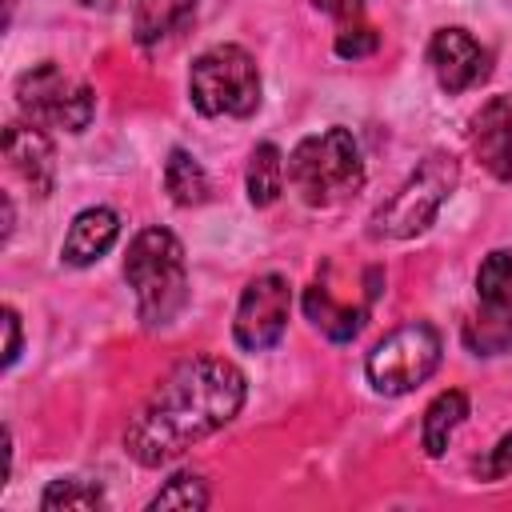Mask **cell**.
Returning a JSON list of instances; mask_svg holds the SVG:
<instances>
[{"label": "cell", "mask_w": 512, "mask_h": 512, "mask_svg": "<svg viewBox=\"0 0 512 512\" xmlns=\"http://www.w3.org/2000/svg\"><path fill=\"white\" fill-rule=\"evenodd\" d=\"M116 236H120V216L112 208H104V204L84 208L68 224V236L60 244V260L72 268H88L116 244Z\"/></svg>", "instance_id": "obj_12"}, {"label": "cell", "mask_w": 512, "mask_h": 512, "mask_svg": "<svg viewBox=\"0 0 512 512\" xmlns=\"http://www.w3.org/2000/svg\"><path fill=\"white\" fill-rule=\"evenodd\" d=\"M288 312H292V288L280 272H264L248 280L236 304V320H232L236 344L244 352H268L272 344H280L288 328Z\"/></svg>", "instance_id": "obj_8"}, {"label": "cell", "mask_w": 512, "mask_h": 512, "mask_svg": "<svg viewBox=\"0 0 512 512\" xmlns=\"http://www.w3.org/2000/svg\"><path fill=\"white\" fill-rule=\"evenodd\" d=\"M300 304H304V316L312 320V328L324 332V336L336 340V344L356 340L360 328H364V316H368V304H364V308H352V304L344 308V304H336V300L328 296L324 284H308L304 296H300Z\"/></svg>", "instance_id": "obj_14"}, {"label": "cell", "mask_w": 512, "mask_h": 512, "mask_svg": "<svg viewBox=\"0 0 512 512\" xmlns=\"http://www.w3.org/2000/svg\"><path fill=\"white\" fill-rule=\"evenodd\" d=\"M124 280L136 296V316L148 332L168 328L188 304V264L176 232L152 224L140 228L124 256Z\"/></svg>", "instance_id": "obj_2"}, {"label": "cell", "mask_w": 512, "mask_h": 512, "mask_svg": "<svg viewBox=\"0 0 512 512\" xmlns=\"http://www.w3.org/2000/svg\"><path fill=\"white\" fill-rule=\"evenodd\" d=\"M164 188L168 196L180 204V208H192V204H204L208 200V172L200 168V160L184 148H172L168 152V164H164Z\"/></svg>", "instance_id": "obj_18"}, {"label": "cell", "mask_w": 512, "mask_h": 512, "mask_svg": "<svg viewBox=\"0 0 512 512\" xmlns=\"http://www.w3.org/2000/svg\"><path fill=\"white\" fill-rule=\"evenodd\" d=\"M380 44V36L368 28V24H348L344 32H336V56L340 60H360V56H372Z\"/></svg>", "instance_id": "obj_22"}, {"label": "cell", "mask_w": 512, "mask_h": 512, "mask_svg": "<svg viewBox=\"0 0 512 512\" xmlns=\"http://www.w3.org/2000/svg\"><path fill=\"white\" fill-rule=\"evenodd\" d=\"M464 416H468V396H464L460 388L440 392V396L424 408V432H420L424 452H428V456H444V448H448L452 432L464 424Z\"/></svg>", "instance_id": "obj_16"}, {"label": "cell", "mask_w": 512, "mask_h": 512, "mask_svg": "<svg viewBox=\"0 0 512 512\" xmlns=\"http://www.w3.org/2000/svg\"><path fill=\"white\" fill-rule=\"evenodd\" d=\"M476 472H480L484 480H504V476H512V432H504V436L496 440V448L476 464Z\"/></svg>", "instance_id": "obj_23"}, {"label": "cell", "mask_w": 512, "mask_h": 512, "mask_svg": "<svg viewBox=\"0 0 512 512\" xmlns=\"http://www.w3.org/2000/svg\"><path fill=\"white\" fill-rule=\"evenodd\" d=\"M288 184L308 208H332L356 196L364 188V156L356 136L340 124L304 136L288 152Z\"/></svg>", "instance_id": "obj_3"}, {"label": "cell", "mask_w": 512, "mask_h": 512, "mask_svg": "<svg viewBox=\"0 0 512 512\" xmlns=\"http://www.w3.org/2000/svg\"><path fill=\"white\" fill-rule=\"evenodd\" d=\"M4 156L12 164V172L44 200L56 188V148L48 140V132L32 120H12L4 128Z\"/></svg>", "instance_id": "obj_10"}, {"label": "cell", "mask_w": 512, "mask_h": 512, "mask_svg": "<svg viewBox=\"0 0 512 512\" xmlns=\"http://www.w3.org/2000/svg\"><path fill=\"white\" fill-rule=\"evenodd\" d=\"M248 380L232 360L192 356L180 360L124 428V452L140 468H160L188 452L196 440L232 424L244 408Z\"/></svg>", "instance_id": "obj_1"}, {"label": "cell", "mask_w": 512, "mask_h": 512, "mask_svg": "<svg viewBox=\"0 0 512 512\" xmlns=\"http://www.w3.org/2000/svg\"><path fill=\"white\" fill-rule=\"evenodd\" d=\"M16 104L40 128L84 132L96 116V96L84 80L68 76L56 60H40L16 76Z\"/></svg>", "instance_id": "obj_7"}, {"label": "cell", "mask_w": 512, "mask_h": 512, "mask_svg": "<svg viewBox=\"0 0 512 512\" xmlns=\"http://www.w3.org/2000/svg\"><path fill=\"white\" fill-rule=\"evenodd\" d=\"M460 184V160L452 152H428L408 180L372 212L368 220V236L372 240H408L420 236L436 212L444 208V200L456 192Z\"/></svg>", "instance_id": "obj_4"}, {"label": "cell", "mask_w": 512, "mask_h": 512, "mask_svg": "<svg viewBox=\"0 0 512 512\" xmlns=\"http://www.w3.org/2000/svg\"><path fill=\"white\" fill-rule=\"evenodd\" d=\"M188 96L200 116H252L260 108V68L240 44H212L192 60Z\"/></svg>", "instance_id": "obj_5"}, {"label": "cell", "mask_w": 512, "mask_h": 512, "mask_svg": "<svg viewBox=\"0 0 512 512\" xmlns=\"http://www.w3.org/2000/svg\"><path fill=\"white\" fill-rule=\"evenodd\" d=\"M212 504V492H208V484H204V476H196V472H176L152 500H148V508L152 512H160V508H184V512H200V508H208Z\"/></svg>", "instance_id": "obj_20"}, {"label": "cell", "mask_w": 512, "mask_h": 512, "mask_svg": "<svg viewBox=\"0 0 512 512\" xmlns=\"http://www.w3.org/2000/svg\"><path fill=\"white\" fill-rule=\"evenodd\" d=\"M196 20V0H136L132 4V40L144 52L172 44Z\"/></svg>", "instance_id": "obj_13"}, {"label": "cell", "mask_w": 512, "mask_h": 512, "mask_svg": "<svg viewBox=\"0 0 512 512\" xmlns=\"http://www.w3.org/2000/svg\"><path fill=\"white\" fill-rule=\"evenodd\" d=\"M472 148L496 180H512V96H492L472 116Z\"/></svg>", "instance_id": "obj_11"}, {"label": "cell", "mask_w": 512, "mask_h": 512, "mask_svg": "<svg viewBox=\"0 0 512 512\" xmlns=\"http://www.w3.org/2000/svg\"><path fill=\"white\" fill-rule=\"evenodd\" d=\"M12 220H16V208H12V200L4 196V244H8V236H12Z\"/></svg>", "instance_id": "obj_26"}, {"label": "cell", "mask_w": 512, "mask_h": 512, "mask_svg": "<svg viewBox=\"0 0 512 512\" xmlns=\"http://www.w3.org/2000/svg\"><path fill=\"white\" fill-rule=\"evenodd\" d=\"M476 296L484 312H512V252L492 248L476 268Z\"/></svg>", "instance_id": "obj_17"}, {"label": "cell", "mask_w": 512, "mask_h": 512, "mask_svg": "<svg viewBox=\"0 0 512 512\" xmlns=\"http://www.w3.org/2000/svg\"><path fill=\"white\" fill-rule=\"evenodd\" d=\"M4 316V368H12L16 364V356H20V316H16V308H4L0 312Z\"/></svg>", "instance_id": "obj_24"}, {"label": "cell", "mask_w": 512, "mask_h": 512, "mask_svg": "<svg viewBox=\"0 0 512 512\" xmlns=\"http://www.w3.org/2000/svg\"><path fill=\"white\" fill-rule=\"evenodd\" d=\"M428 64L436 72V84L448 96L468 92L480 80H488V48H480V40L464 28H440L428 40Z\"/></svg>", "instance_id": "obj_9"}, {"label": "cell", "mask_w": 512, "mask_h": 512, "mask_svg": "<svg viewBox=\"0 0 512 512\" xmlns=\"http://www.w3.org/2000/svg\"><path fill=\"white\" fill-rule=\"evenodd\" d=\"M360 4H364V0H316V8H324V12H332V16H356Z\"/></svg>", "instance_id": "obj_25"}, {"label": "cell", "mask_w": 512, "mask_h": 512, "mask_svg": "<svg viewBox=\"0 0 512 512\" xmlns=\"http://www.w3.org/2000/svg\"><path fill=\"white\" fill-rule=\"evenodd\" d=\"M104 488L96 480H80V476H64V480H52L40 496V508L44 512H60V508H80V512H92V508H104Z\"/></svg>", "instance_id": "obj_19"}, {"label": "cell", "mask_w": 512, "mask_h": 512, "mask_svg": "<svg viewBox=\"0 0 512 512\" xmlns=\"http://www.w3.org/2000/svg\"><path fill=\"white\" fill-rule=\"evenodd\" d=\"M84 8H96V12H108V8H116L120 0H80Z\"/></svg>", "instance_id": "obj_27"}, {"label": "cell", "mask_w": 512, "mask_h": 512, "mask_svg": "<svg viewBox=\"0 0 512 512\" xmlns=\"http://www.w3.org/2000/svg\"><path fill=\"white\" fill-rule=\"evenodd\" d=\"M464 340L472 352H508L512 348V312H484L464 328Z\"/></svg>", "instance_id": "obj_21"}, {"label": "cell", "mask_w": 512, "mask_h": 512, "mask_svg": "<svg viewBox=\"0 0 512 512\" xmlns=\"http://www.w3.org/2000/svg\"><path fill=\"white\" fill-rule=\"evenodd\" d=\"M284 176H288V160H284V152H280L272 140L256 144L252 156H248V176H244L252 208H268V204H276L280 192H284Z\"/></svg>", "instance_id": "obj_15"}, {"label": "cell", "mask_w": 512, "mask_h": 512, "mask_svg": "<svg viewBox=\"0 0 512 512\" xmlns=\"http://www.w3.org/2000/svg\"><path fill=\"white\" fill-rule=\"evenodd\" d=\"M440 356H444V340H440L436 324L408 320L372 344V352L364 360V376H368L372 392L404 396V392L420 388L440 368Z\"/></svg>", "instance_id": "obj_6"}]
</instances>
